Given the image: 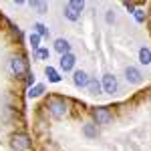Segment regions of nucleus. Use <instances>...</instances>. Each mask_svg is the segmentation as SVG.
<instances>
[{"label":"nucleus","instance_id":"nucleus-9","mask_svg":"<svg viewBox=\"0 0 151 151\" xmlns=\"http://www.w3.org/2000/svg\"><path fill=\"white\" fill-rule=\"evenodd\" d=\"M89 75L85 73V70H75L73 73V83H75V87H79V89H85L87 85H89Z\"/></svg>","mask_w":151,"mask_h":151},{"label":"nucleus","instance_id":"nucleus-19","mask_svg":"<svg viewBox=\"0 0 151 151\" xmlns=\"http://www.w3.org/2000/svg\"><path fill=\"white\" fill-rule=\"evenodd\" d=\"M35 57L38 60H47L50 57V52H48V48H38V50H35Z\"/></svg>","mask_w":151,"mask_h":151},{"label":"nucleus","instance_id":"nucleus-11","mask_svg":"<svg viewBox=\"0 0 151 151\" xmlns=\"http://www.w3.org/2000/svg\"><path fill=\"white\" fill-rule=\"evenodd\" d=\"M83 135H85L87 139H97L99 129H97L95 123H85V125H83Z\"/></svg>","mask_w":151,"mask_h":151},{"label":"nucleus","instance_id":"nucleus-17","mask_svg":"<svg viewBox=\"0 0 151 151\" xmlns=\"http://www.w3.org/2000/svg\"><path fill=\"white\" fill-rule=\"evenodd\" d=\"M35 32L40 36V38H42V36H47V35H48V28H47V26H45L42 22H35Z\"/></svg>","mask_w":151,"mask_h":151},{"label":"nucleus","instance_id":"nucleus-16","mask_svg":"<svg viewBox=\"0 0 151 151\" xmlns=\"http://www.w3.org/2000/svg\"><path fill=\"white\" fill-rule=\"evenodd\" d=\"M30 8H32V10H36L38 14H45V12H47V4H45V2L35 0V2H30Z\"/></svg>","mask_w":151,"mask_h":151},{"label":"nucleus","instance_id":"nucleus-13","mask_svg":"<svg viewBox=\"0 0 151 151\" xmlns=\"http://www.w3.org/2000/svg\"><path fill=\"white\" fill-rule=\"evenodd\" d=\"M45 75H47L48 83H60V75L57 73V69H52V67H47V69H45Z\"/></svg>","mask_w":151,"mask_h":151},{"label":"nucleus","instance_id":"nucleus-2","mask_svg":"<svg viewBox=\"0 0 151 151\" xmlns=\"http://www.w3.org/2000/svg\"><path fill=\"white\" fill-rule=\"evenodd\" d=\"M48 113L55 117V119H63V117H67V113H69V107H67V103L63 99L55 97V99L48 101Z\"/></svg>","mask_w":151,"mask_h":151},{"label":"nucleus","instance_id":"nucleus-4","mask_svg":"<svg viewBox=\"0 0 151 151\" xmlns=\"http://www.w3.org/2000/svg\"><path fill=\"white\" fill-rule=\"evenodd\" d=\"M101 87H103V93H109L113 95L117 93V77L115 75H111V73H107V75H103V79H101Z\"/></svg>","mask_w":151,"mask_h":151},{"label":"nucleus","instance_id":"nucleus-5","mask_svg":"<svg viewBox=\"0 0 151 151\" xmlns=\"http://www.w3.org/2000/svg\"><path fill=\"white\" fill-rule=\"evenodd\" d=\"M93 117H95V123H97V125H109V123L113 121V115H111L109 109H105V107H97L93 111Z\"/></svg>","mask_w":151,"mask_h":151},{"label":"nucleus","instance_id":"nucleus-1","mask_svg":"<svg viewBox=\"0 0 151 151\" xmlns=\"http://www.w3.org/2000/svg\"><path fill=\"white\" fill-rule=\"evenodd\" d=\"M85 8V2L83 0H70L65 4V18H69L70 22H77L81 18V12Z\"/></svg>","mask_w":151,"mask_h":151},{"label":"nucleus","instance_id":"nucleus-12","mask_svg":"<svg viewBox=\"0 0 151 151\" xmlns=\"http://www.w3.org/2000/svg\"><path fill=\"white\" fill-rule=\"evenodd\" d=\"M139 63L141 65H151V48L143 47L139 50Z\"/></svg>","mask_w":151,"mask_h":151},{"label":"nucleus","instance_id":"nucleus-8","mask_svg":"<svg viewBox=\"0 0 151 151\" xmlns=\"http://www.w3.org/2000/svg\"><path fill=\"white\" fill-rule=\"evenodd\" d=\"M125 79H127V83H131V85H139V83L143 81V75H141V70L137 69V67H131V65H129L127 69H125Z\"/></svg>","mask_w":151,"mask_h":151},{"label":"nucleus","instance_id":"nucleus-10","mask_svg":"<svg viewBox=\"0 0 151 151\" xmlns=\"http://www.w3.org/2000/svg\"><path fill=\"white\" fill-rule=\"evenodd\" d=\"M55 50H57L60 57H63V55H67V52H70L69 40H67V38H57V40H55Z\"/></svg>","mask_w":151,"mask_h":151},{"label":"nucleus","instance_id":"nucleus-15","mask_svg":"<svg viewBox=\"0 0 151 151\" xmlns=\"http://www.w3.org/2000/svg\"><path fill=\"white\" fill-rule=\"evenodd\" d=\"M42 93H45V85H35V87L28 89V97L30 99H36V97H40Z\"/></svg>","mask_w":151,"mask_h":151},{"label":"nucleus","instance_id":"nucleus-6","mask_svg":"<svg viewBox=\"0 0 151 151\" xmlns=\"http://www.w3.org/2000/svg\"><path fill=\"white\" fill-rule=\"evenodd\" d=\"M75 65H77V57H75L73 52L63 55V57H60V63H58L60 70H65V73H70V70L75 69Z\"/></svg>","mask_w":151,"mask_h":151},{"label":"nucleus","instance_id":"nucleus-21","mask_svg":"<svg viewBox=\"0 0 151 151\" xmlns=\"http://www.w3.org/2000/svg\"><path fill=\"white\" fill-rule=\"evenodd\" d=\"M113 20H115V12H113V10H107V22L111 24Z\"/></svg>","mask_w":151,"mask_h":151},{"label":"nucleus","instance_id":"nucleus-20","mask_svg":"<svg viewBox=\"0 0 151 151\" xmlns=\"http://www.w3.org/2000/svg\"><path fill=\"white\" fill-rule=\"evenodd\" d=\"M133 16H135V20H137V22H145V12L141 10V8H137V10L133 12Z\"/></svg>","mask_w":151,"mask_h":151},{"label":"nucleus","instance_id":"nucleus-18","mask_svg":"<svg viewBox=\"0 0 151 151\" xmlns=\"http://www.w3.org/2000/svg\"><path fill=\"white\" fill-rule=\"evenodd\" d=\"M28 42H30V47L35 48V50H38L40 48V36L36 35V32H32V35L28 36Z\"/></svg>","mask_w":151,"mask_h":151},{"label":"nucleus","instance_id":"nucleus-14","mask_svg":"<svg viewBox=\"0 0 151 151\" xmlns=\"http://www.w3.org/2000/svg\"><path fill=\"white\" fill-rule=\"evenodd\" d=\"M87 89H89V93L91 95H99L103 91V87H101V81H97V79H91L89 85H87Z\"/></svg>","mask_w":151,"mask_h":151},{"label":"nucleus","instance_id":"nucleus-22","mask_svg":"<svg viewBox=\"0 0 151 151\" xmlns=\"http://www.w3.org/2000/svg\"><path fill=\"white\" fill-rule=\"evenodd\" d=\"M26 83L32 87V83H35V75H28V79H26Z\"/></svg>","mask_w":151,"mask_h":151},{"label":"nucleus","instance_id":"nucleus-7","mask_svg":"<svg viewBox=\"0 0 151 151\" xmlns=\"http://www.w3.org/2000/svg\"><path fill=\"white\" fill-rule=\"evenodd\" d=\"M28 145H30V141H28V137L26 135H14L10 139V147L14 151H24V149H28Z\"/></svg>","mask_w":151,"mask_h":151},{"label":"nucleus","instance_id":"nucleus-3","mask_svg":"<svg viewBox=\"0 0 151 151\" xmlns=\"http://www.w3.org/2000/svg\"><path fill=\"white\" fill-rule=\"evenodd\" d=\"M8 69H10V73L14 77H20V75L26 73L28 65H26V60H24L22 57H12L10 60H8Z\"/></svg>","mask_w":151,"mask_h":151}]
</instances>
